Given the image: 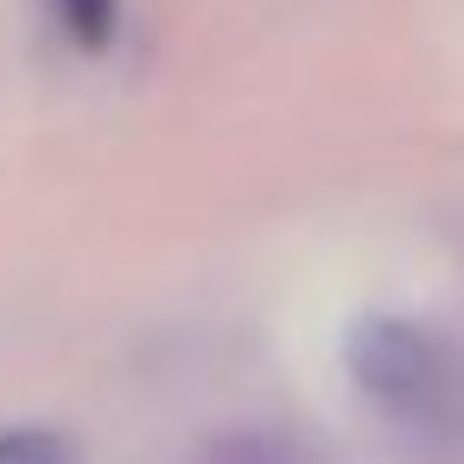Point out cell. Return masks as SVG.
Instances as JSON below:
<instances>
[{"instance_id":"6da1fadb","label":"cell","mask_w":464,"mask_h":464,"mask_svg":"<svg viewBox=\"0 0 464 464\" xmlns=\"http://www.w3.org/2000/svg\"><path fill=\"white\" fill-rule=\"evenodd\" d=\"M343 369H350L356 394H369L382 413L439 420L458 407V362H451L445 337H432L413 318L362 312L343 337Z\"/></svg>"},{"instance_id":"7a4b0ae2","label":"cell","mask_w":464,"mask_h":464,"mask_svg":"<svg viewBox=\"0 0 464 464\" xmlns=\"http://www.w3.org/2000/svg\"><path fill=\"white\" fill-rule=\"evenodd\" d=\"M77 58H109L121 39V0H45Z\"/></svg>"},{"instance_id":"3957f363","label":"cell","mask_w":464,"mask_h":464,"mask_svg":"<svg viewBox=\"0 0 464 464\" xmlns=\"http://www.w3.org/2000/svg\"><path fill=\"white\" fill-rule=\"evenodd\" d=\"M0 464H83V451L58 426H0Z\"/></svg>"},{"instance_id":"277c9868","label":"cell","mask_w":464,"mask_h":464,"mask_svg":"<svg viewBox=\"0 0 464 464\" xmlns=\"http://www.w3.org/2000/svg\"><path fill=\"white\" fill-rule=\"evenodd\" d=\"M198 464H299V451L286 439H274V432H229Z\"/></svg>"}]
</instances>
